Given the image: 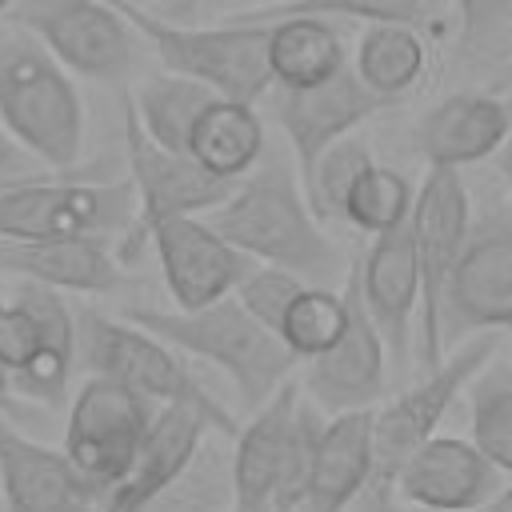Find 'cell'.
Listing matches in <instances>:
<instances>
[{
    "mask_svg": "<svg viewBox=\"0 0 512 512\" xmlns=\"http://www.w3.org/2000/svg\"><path fill=\"white\" fill-rule=\"evenodd\" d=\"M0 272L20 280L56 288V292H120L128 288V272L104 244V236H40V240H8L0 236Z\"/></svg>",
    "mask_w": 512,
    "mask_h": 512,
    "instance_id": "obj_20",
    "label": "cell"
},
{
    "mask_svg": "<svg viewBox=\"0 0 512 512\" xmlns=\"http://www.w3.org/2000/svg\"><path fill=\"white\" fill-rule=\"evenodd\" d=\"M372 476V408L332 412L316 440L312 484L300 512H344Z\"/></svg>",
    "mask_w": 512,
    "mask_h": 512,
    "instance_id": "obj_24",
    "label": "cell"
},
{
    "mask_svg": "<svg viewBox=\"0 0 512 512\" xmlns=\"http://www.w3.org/2000/svg\"><path fill=\"white\" fill-rule=\"evenodd\" d=\"M320 408L316 404H296L292 416V436H288V452H284V472H280V488H276V512H300L308 484H312V464H316V440H320Z\"/></svg>",
    "mask_w": 512,
    "mask_h": 512,
    "instance_id": "obj_34",
    "label": "cell"
},
{
    "mask_svg": "<svg viewBox=\"0 0 512 512\" xmlns=\"http://www.w3.org/2000/svg\"><path fill=\"white\" fill-rule=\"evenodd\" d=\"M272 88H276L272 116L296 156L300 184L308 180V172L324 148H332L336 140H344L352 128H360L368 116H376L384 108V100L356 76L352 64H340L320 84H304V88L272 84Z\"/></svg>",
    "mask_w": 512,
    "mask_h": 512,
    "instance_id": "obj_14",
    "label": "cell"
},
{
    "mask_svg": "<svg viewBox=\"0 0 512 512\" xmlns=\"http://www.w3.org/2000/svg\"><path fill=\"white\" fill-rule=\"evenodd\" d=\"M160 404L116 384L108 376H88L68 408L64 428V456L76 472L104 496L140 456Z\"/></svg>",
    "mask_w": 512,
    "mask_h": 512,
    "instance_id": "obj_9",
    "label": "cell"
},
{
    "mask_svg": "<svg viewBox=\"0 0 512 512\" xmlns=\"http://www.w3.org/2000/svg\"><path fill=\"white\" fill-rule=\"evenodd\" d=\"M500 172H504L508 184H512V132H508V140L500 144Z\"/></svg>",
    "mask_w": 512,
    "mask_h": 512,
    "instance_id": "obj_42",
    "label": "cell"
},
{
    "mask_svg": "<svg viewBox=\"0 0 512 512\" xmlns=\"http://www.w3.org/2000/svg\"><path fill=\"white\" fill-rule=\"evenodd\" d=\"M412 248L420 268V364L436 368L444 360V324L440 304L452 276V264L468 240V192L456 168H428L412 200Z\"/></svg>",
    "mask_w": 512,
    "mask_h": 512,
    "instance_id": "obj_11",
    "label": "cell"
},
{
    "mask_svg": "<svg viewBox=\"0 0 512 512\" xmlns=\"http://www.w3.org/2000/svg\"><path fill=\"white\" fill-rule=\"evenodd\" d=\"M188 156L224 180H240L264 156V120L256 116V104L216 96L192 124Z\"/></svg>",
    "mask_w": 512,
    "mask_h": 512,
    "instance_id": "obj_25",
    "label": "cell"
},
{
    "mask_svg": "<svg viewBox=\"0 0 512 512\" xmlns=\"http://www.w3.org/2000/svg\"><path fill=\"white\" fill-rule=\"evenodd\" d=\"M344 292H332V288H300L296 300L288 304L284 320H280V340L296 352V360H312L320 356L340 332H344Z\"/></svg>",
    "mask_w": 512,
    "mask_h": 512,
    "instance_id": "obj_32",
    "label": "cell"
},
{
    "mask_svg": "<svg viewBox=\"0 0 512 512\" xmlns=\"http://www.w3.org/2000/svg\"><path fill=\"white\" fill-rule=\"evenodd\" d=\"M444 344L464 332L512 328V220H484L452 264L440 304Z\"/></svg>",
    "mask_w": 512,
    "mask_h": 512,
    "instance_id": "obj_13",
    "label": "cell"
},
{
    "mask_svg": "<svg viewBox=\"0 0 512 512\" xmlns=\"http://www.w3.org/2000/svg\"><path fill=\"white\" fill-rule=\"evenodd\" d=\"M12 392H16V388H12V372L0 364V412L12 408Z\"/></svg>",
    "mask_w": 512,
    "mask_h": 512,
    "instance_id": "obj_40",
    "label": "cell"
},
{
    "mask_svg": "<svg viewBox=\"0 0 512 512\" xmlns=\"http://www.w3.org/2000/svg\"><path fill=\"white\" fill-rule=\"evenodd\" d=\"M468 512H512V484H508V488H496L484 504H476V508H468Z\"/></svg>",
    "mask_w": 512,
    "mask_h": 512,
    "instance_id": "obj_39",
    "label": "cell"
},
{
    "mask_svg": "<svg viewBox=\"0 0 512 512\" xmlns=\"http://www.w3.org/2000/svg\"><path fill=\"white\" fill-rule=\"evenodd\" d=\"M460 24L468 40H480L504 24H512V0H456Z\"/></svg>",
    "mask_w": 512,
    "mask_h": 512,
    "instance_id": "obj_38",
    "label": "cell"
},
{
    "mask_svg": "<svg viewBox=\"0 0 512 512\" xmlns=\"http://www.w3.org/2000/svg\"><path fill=\"white\" fill-rule=\"evenodd\" d=\"M4 20L32 32L68 72L88 80H124L148 48L112 0H20Z\"/></svg>",
    "mask_w": 512,
    "mask_h": 512,
    "instance_id": "obj_8",
    "label": "cell"
},
{
    "mask_svg": "<svg viewBox=\"0 0 512 512\" xmlns=\"http://www.w3.org/2000/svg\"><path fill=\"white\" fill-rule=\"evenodd\" d=\"M372 164V152L364 140H356L352 132L344 140H336L332 148L320 152V160L312 164L308 180L300 184L304 196H308V208L316 212L320 224L328 220H344V200H348V188L356 184V176Z\"/></svg>",
    "mask_w": 512,
    "mask_h": 512,
    "instance_id": "obj_33",
    "label": "cell"
},
{
    "mask_svg": "<svg viewBox=\"0 0 512 512\" xmlns=\"http://www.w3.org/2000/svg\"><path fill=\"white\" fill-rule=\"evenodd\" d=\"M132 112L140 120V128L172 148V152H188V136H192V124L200 120V112L216 100V92L192 76H180V72H156L148 76L132 96Z\"/></svg>",
    "mask_w": 512,
    "mask_h": 512,
    "instance_id": "obj_27",
    "label": "cell"
},
{
    "mask_svg": "<svg viewBox=\"0 0 512 512\" xmlns=\"http://www.w3.org/2000/svg\"><path fill=\"white\" fill-rule=\"evenodd\" d=\"M52 168H44L4 124H0V188H12V184H24V180H36V176H48Z\"/></svg>",
    "mask_w": 512,
    "mask_h": 512,
    "instance_id": "obj_37",
    "label": "cell"
},
{
    "mask_svg": "<svg viewBox=\"0 0 512 512\" xmlns=\"http://www.w3.org/2000/svg\"><path fill=\"white\" fill-rule=\"evenodd\" d=\"M304 288V280L280 264H264V260H252V268L240 276V284L232 288V296L272 332H280V320L288 312V304L296 300V292Z\"/></svg>",
    "mask_w": 512,
    "mask_h": 512,
    "instance_id": "obj_35",
    "label": "cell"
},
{
    "mask_svg": "<svg viewBox=\"0 0 512 512\" xmlns=\"http://www.w3.org/2000/svg\"><path fill=\"white\" fill-rule=\"evenodd\" d=\"M144 232L160 256L168 296L184 312L228 296L240 284V276L252 268V256L228 244L200 216H164V220H152Z\"/></svg>",
    "mask_w": 512,
    "mask_h": 512,
    "instance_id": "obj_16",
    "label": "cell"
},
{
    "mask_svg": "<svg viewBox=\"0 0 512 512\" xmlns=\"http://www.w3.org/2000/svg\"><path fill=\"white\" fill-rule=\"evenodd\" d=\"M472 444L512 476V364H484L472 376Z\"/></svg>",
    "mask_w": 512,
    "mask_h": 512,
    "instance_id": "obj_30",
    "label": "cell"
},
{
    "mask_svg": "<svg viewBox=\"0 0 512 512\" xmlns=\"http://www.w3.org/2000/svg\"><path fill=\"white\" fill-rule=\"evenodd\" d=\"M140 204L128 176H104V168H72L64 180L36 176L0 188V236L40 240V236H116L132 228Z\"/></svg>",
    "mask_w": 512,
    "mask_h": 512,
    "instance_id": "obj_6",
    "label": "cell"
},
{
    "mask_svg": "<svg viewBox=\"0 0 512 512\" xmlns=\"http://www.w3.org/2000/svg\"><path fill=\"white\" fill-rule=\"evenodd\" d=\"M0 316H4V300H0Z\"/></svg>",
    "mask_w": 512,
    "mask_h": 512,
    "instance_id": "obj_45",
    "label": "cell"
},
{
    "mask_svg": "<svg viewBox=\"0 0 512 512\" xmlns=\"http://www.w3.org/2000/svg\"><path fill=\"white\" fill-rule=\"evenodd\" d=\"M16 4H20V0H0V20H4V16H8Z\"/></svg>",
    "mask_w": 512,
    "mask_h": 512,
    "instance_id": "obj_44",
    "label": "cell"
},
{
    "mask_svg": "<svg viewBox=\"0 0 512 512\" xmlns=\"http://www.w3.org/2000/svg\"><path fill=\"white\" fill-rule=\"evenodd\" d=\"M504 472L460 436H428L400 468L396 492L420 512H468L500 488Z\"/></svg>",
    "mask_w": 512,
    "mask_h": 512,
    "instance_id": "obj_17",
    "label": "cell"
},
{
    "mask_svg": "<svg viewBox=\"0 0 512 512\" xmlns=\"http://www.w3.org/2000/svg\"><path fill=\"white\" fill-rule=\"evenodd\" d=\"M512 132L508 104L480 92H452L436 108L424 112L416 128V148L428 168H468L492 156Z\"/></svg>",
    "mask_w": 512,
    "mask_h": 512,
    "instance_id": "obj_23",
    "label": "cell"
},
{
    "mask_svg": "<svg viewBox=\"0 0 512 512\" xmlns=\"http://www.w3.org/2000/svg\"><path fill=\"white\" fill-rule=\"evenodd\" d=\"M0 496L8 512H100V492L76 464L0 416Z\"/></svg>",
    "mask_w": 512,
    "mask_h": 512,
    "instance_id": "obj_18",
    "label": "cell"
},
{
    "mask_svg": "<svg viewBox=\"0 0 512 512\" xmlns=\"http://www.w3.org/2000/svg\"><path fill=\"white\" fill-rule=\"evenodd\" d=\"M208 224L244 256L280 264L296 276H324L336 264V248L324 236L296 168L284 156H260L212 208Z\"/></svg>",
    "mask_w": 512,
    "mask_h": 512,
    "instance_id": "obj_1",
    "label": "cell"
},
{
    "mask_svg": "<svg viewBox=\"0 0 512 512\" xmlns=\"http://www.w3.org/2000/svg\"><path fill=\"white\" fill-rule=\"evenodd\" d=\"M268 64H272V84L280 88L320 84L340 64H348L336 20L328 16L268 20Z\"/></svg>",
    "mask_w": 512,
    "mask_h": 512,
    "instance_id": "obj_26",
    "label": "cell"
},
{
    "mask_svg": "<svg viewBox=\"0 0 512 512\" xmlns=\"http://www.w3.org/2000/svg\"><path fill=\"white\" fill-rule=\"evenodd\" d=\"M120 116H124L128 180H132L136 204H140V212H136L140 228H148L152 220H164V216H200L228 200L236 180H224V176L200 168L188 152H172V148L156 144L140 128L128 96L120 100Z\"/></svg>",
    "mask_w": 512,
    "mask_h": 512,
    "instance_id": "obj_12",
    "label": "cell"
},
{
    "mask_svg": "<svg viewBox=\"0 0 512 512\" xmlns=\"http://www.w3.org/2000/svg\"><path fill=\"white\" fill-rule=\"evenodd\" d=\"M196 8H200V0H172L164 16H172V20H184V16H192Z\"/></svg>",
    "mask_w": 512,
    "mask_h": 512,
    "instance_id": "obj_41",
    "label": "cell"
},
{
    "mask_svg": "<svg viewBox=\"0 0 512 512\" xmlns=\"http://www.w3.org/2000/svg\"><path fill=\"white\" fill-rule=\"evenodd\" d=\"M0 124L44 168H80L84 100L68 68L12 20H0Z\"/></svg>",
    "mask_w": 512,
    "mask_h": 512,
    "instance_id": "obj_2",
    "label": "cell"
},
{
    "mask_svg": "<svg viewBox=\"0 0 512 512\" xmlns=\"http://www.w3.org/2000/svg\"><path fill=\"white\" fill-rule=\"evenodd\" d=\"M356 280H360V296H364L388 352L404 356L412 312L420 304V268H416V248H412V224L408 220L372 236L364 260L356 264Z\"/></svg>",
    "mask_w": 512,
    "mask_h": 512,
    "instance_id": "obj_22",
    "label": "cell"
},
{
    "mask_svg": "<svg viewBox=\"0 0 512 512\" xmlns=\"http://www.w3.org/2000/svg\"><path fill=\"white\" fill-rule=\"evenodd\" d=\"M236 4H256V0H212V8H236Z\"/></svg>",
    "mask_w": 512,
    "mask_h": 512,
    "instance_id": "obj_43",
    "label": "cell"
},
{
    "mask_svg": "<svg viewBox=\"0 0 512 512\" xmlns=\"http://www.w3.org/2000/svg\"><path fill=\"white\" fill-rule=\"evenodd\" d=\"M284 16H328V20H364V24H408L428 28L436 20L432 0H276L264 8L236 12L232 20H284Z\"/></svg>",
    "mask_w": 512,
    "mask_h": 512,
    "instance_id": "obj_29",
    "label": "cell"
},
{
    "mask_svg": "<svg viewBox=\"0 0 512 512\" xmlns=\"http://www.w3.org/2000/svg\"><path fill=\"white\" fill-rule=\"evenodd\" d=\"M412 184L408 176H400L396 168H384V164H368L356 184L348 188V200H344V220L368 236L376 232H388L396 224H404L412 216Z\"/></svg>",
    "mask_w": 512,
    "mask_h": 512,
    "instance_id": "obj_31",
    "label": "cell"
},
{
    "mask_svg": "<svg viewBox=\"0 0 512 512\" xmlns=\"http://www.w3.org/2000/svg\"><path fill=\"white\" fill-rule=\"evenodd\" d=\"M356 76L384 100H400L424 72V40L420 28L408 24H368L356 44Z\"/></svg>",
    "mask_w": 512,
    "mask_h": 512,
    "instance_id": "obj_28",
    "label": "cell"
},
{
    "mask_svg": "<svg viewBox=\"0 0 512 512\" xmlns=\"http://www.w3.org/2000/svg\"><path fill=\"white\" fill-rule=\"evenodd\" d=\"M492 352H496V336L484 332V336L468 340L464 348H456L436 368H428V376L420 384H412L392 404L372 412V476H368V492L376 500H388L396 492V476H400L404 460L428 436H436V424L444 420L452 400L464 392V384H472V376L492 360Z\"/></svg>",
    "mask_w": 512,
    "mask_h": 512,
    "instance_id": "obj_7",
    "label": "cell"
},
{
    "mask_svg": "<svg viewBox=\"0 0 512 512\" xmlns=\"http://www.w3.org/2000/svg\"><path fill=\"white\" fill-rule=\"evenodd\" d=\"M0 364L12 388L40 404H60L76 368V316L56 288L24 280L0 316Z\"/></svg>",
    "mask_w": 512,
    "mask_h": 512,
    "instance_id": "obj_10",
    "label": "cell"
},
{
    "mask_svg": "<svg viewBox=\"0 0 512 512\" xmlns=\"http://www.w3.org/2000/svg\"><path fill=\"white\" fill-rule=\"evenodd\" d=\"M212 420L192 404H164L136 456V464L100 496V512H148L192 464Z\"/></svg>",
    "mask_w": 512,
    "mask_h": 512,
    "instance_id": "obj_19",
    "label": "cell"
},
{
    "mask_svg": "<svg viewBox=\"0 0 512 512\" xmlns=\"http://www.w3.org/2000/svg\"><path fill=\"white\" fill-rule=\"evenodd\" d=\"M344 332L308 360L304 392L312 396L316 408L324 412H348V408H372V400L384 392V336L360 296L356 264L344 284Z\"/></svg>",
    "mask_w": 512,
    "mask_h": 512,
    "instance_id": "obj_15",
    "label": "cell"
},
{
    "mask_svg": "<svg viewBox=\"0 0 512 512\" xmlns=\"http://www.w3.org/2000/svg\"><path fill=\"white\" fill-rule=\"evenodd\" d=\"M296 404H300V384L284 380L236 432V452L228 464L232 512H276V488L284 472Z\"/></svg>",
    "mask_w": 512,
    "mask_h": 512,
    "instance_id": "obj_21",
    "label": "cell"
},
{
    "mask_svg": "<svg viewBox=\"0 0 512 512\" xmlns=\"http://www.w3.org/2000/svg\"><path fill=\"white\" fill-rule=\"evenodd\" d=\"M76 360L92 376H108L116 384H128L132 392L148 396L152 404H192L200 408L220 436H236V416L216 404V396L192 376V368L176 356L168 340L140 328L136 320H112L104 312H76Z\"/></svg>",
    "mask_w": 512,
    "mask_h": 512,
    "instance_id": "obj_5",
    "label": "cell"
},
{
    "mask_svg": "<svg viewBox=\"0 0 512 512\" xmlns=\"http://www.w3.org/2000/svg\"><path fill=\"white\" fill-rule=\"evenodd\" d=\"M128 24L144 36V44L156 52V60L168 72L192 76L208 84L224 100L256 104L272 88V64H268V24L252 20H224L212 28H188L172 16L148 12L136 0H112Z\"/></svg>",
    "mask_w": 512,
    "mask_h": 512,
    "instance_id": "obj_4",
    "label": "cell"
},
{
    "mask_svg": "<svg viewBox=\"0 0 512 512\" xmlns=\"http://www.w3.org/2000/svg\"><path fill=\"white\" fill-rule=\"evenodd\" d=\"M220 464L200 444L192 464L180 472V480L148 508V512H220Z\"/></svg>",
    "mask_w": 512,
    "mask_h": 512,
    "instance_id": "obj_36",
    "label": "cell"
},
{
    "mask_svg": "<svg viewBox=\"0 0 512 512\" xmlns=\"http://www.w3.org/2000/svg\"><path fill=\"white\" fill-rule=\"evenodd\" d=\"M124 320H136L140 328L168 340L176 352L220 368L232 380V388L240 392L244 408H252V412L300 364L296 352L272 328H264L232 292L204 308H188V312L184 308H172V312L168 308H128Z\"/></svg>",
    "mask_w": 512,
    "mask_h": 512,
    "instance_id": "obj_3",
    "label": "cell"
}]
</instances>
